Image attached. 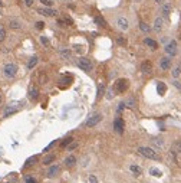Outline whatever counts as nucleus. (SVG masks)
Returning a JSON list of instances; mask_svg holds the SVG:
<instances>
[{"label": "nucleus", "instance_id": "1", "mask_svg": "<svg viewBox=\"0 0 181 183\" xmlns=\"http://www.w3.org/2000/svg\"><path fill=\"white\" fill-rule=\"evenodd\" d=\"M138 153H139L141 156L147 157V159H151V160H160V159H161L160 154L154 149H151V147H144V146H142V147L138 149Z\"/></svg>", "mask_w": 181, "mask_h": 183}, {"label": "nucleus", "instance_id": "2", "mask_svg": "<svg viewBox=\"0 0 181 183\" xmlns=\"http://www.w3.org/2000/svg\"><path fill=\"white\" fill-rule=\"evenodd\" d=\"M128 87H130V82H128V79H125V78H119V79H116L115 84H114V89H115V92H118V94H124V92L128 89Z\"/></svg>", "mask_w": 181, "mask_h": 183}, {"label": "nucleus", "instance_id": "3", "mask_svg": "<svg viewBox=\"0 0 181 183\" xmlns=\"http://www.w3.org/2000/svg\"><path fill=\"white\" fill-rule=\"evenodd\" d=\"M3 74H4L7 78H15L17 75V65L16 64H13V62L6 64L4 68H3Z\"/></svg>", "mask_w": 181, "mask_h": 183}, {"label": "nucleus", "instance_id": "4", "mask_svg": "<svg viewBox=\"0 0 181 183\" xmlns=\"http://www.w3.org/2000/svg\"><path fill=\"white\" fill-rule=\"evenodd\" d=\"M102 121V114H94V116H91L88 118V121L85 123V127H88V128H91V127H95L98 123Z\"/></svg>", "mask_w": 181, "mask_h": 183}, {"label": "nucleus", "instance_id": "5", "mask_svg": "<svg viewBox=\"0 0 181 183\" xmlns=\"http://www.w3.org/2000/svg\"><path fill=\"white\" fill-rule=\"evenodd\" d=\"M78 67L85 72H89V71H92V62L88 58H79L78 59Z\"/></svg>", "mask_w": 181, "mask_h": 183}, {"label": "nucleus", "instance_id": "6", "mask_svg": "<svg viewBox=\"0 0 181 183\" xmlns=\"http://www.w3.org/2000/svg\"><path fill=\"white\" fill-rule=\"evenodd\" d=\"M177 52H178V49H177V42L175 40H171L168 45H165V53L168 56H175Z\"/></svg>", "mask_w": 181, "mask_h": 183}, {"label": "nucleus", "instance_id": "7", "mask_svg": "<svg viewBox=\"0 0 181 183\" xmlns=\"http://www.w3.org/2000/svg\"><path fill=\"white\" fill-rule=\"evenodd\" d=\"M114 128H115V131L118 134H122V133H124L125 123H124V120H122L121 117H116V118H115V121H114Z\"/></svg>", "mask_w": 181, "mask_h": 183}, {"label": "nucleus", "instance_id": "8", "mask_svg": "<svg viewBox=\"0 0 181 183\" xmlns=\"http://www.w3.org/2000/svg\"><path fill=\"white\" fill-rule=\"evenodd\" d=\"M116 26L121 29V30H128V28H130V22H128V19L127 17H118L116 19Z\"/></svg>", "mask_w": 181, "mask_h": 183}, {"label": "nucleus", "instance_id": "9", "mask_svg": "<svg viewBox=\"0 0 181 183\" xmlns=\"http://www.w3.org/2000/svg\"><path fill=\"white\" fill-rule=\"evenodd\" d=\"M37 13L39 15H43V16H56V10H53V9H50V7H40V9H37Z\"/></svg>", "mask_w": 181, "mask_h": 183}, {"label": "nucleus", "instance_id": "10", "mask_svg": "<svg viewBox=\"0 0 181 183\" xmlns=\"http://www.w3.org/2000/svg\"><path fill=\"white\" fill-rule=\"evenodd\" d=\"M29 98L32 101H36L37 100V97H39V88L37 87H35V85H32L30 88H29Z\"/></svg>", "mask_w": 181, "mask_h": 183}, {"label": "nucleus", "instance_id": "11", "mask_svg": "<svg viewBox=\"0 0 181 183\" xmlns=\"http://www.w3.org/2000/svg\"><path fill=\"white\" fill-rule=\"evenodd\" d=\"M163 26H164V19L163 17H157L154 20V30L155 32H161L163 30Z\"/></svg>", "mask_w": 181, "mask_h": 183}, {"label": "nucleus", "instance_id": "12", "mask_svg": "<svg viewBox=\"0 0 181 183\" xmlns=\"http://www.w3.org/2000/svg\"><path fill=\"white\" fill-rule=\"evenodd\" d=\"M141 71H142L144 74H151V72H152V64H151L149 61H144V62L141 64Z\"/></svg>", "mask_w": 181, "mask_h": 183}, {"label": "nucleus", "instance_id": "13", "mask_svg": "<svg viewBox=\"0 0 181 183\" xmlns=\"http://www.w3.org/2000/svg\"><path fill=\"white\" fill-rule=\"evenodd\" d=\"M59 172H61V167L55 165V166H50L49 167V170H48V173H46V174H48V177H55V176H58V174H59Z\"/></svg>", "mask_w": 181, "mask_h": 183}, {"label": "nucleus", "instance_id": "14", "mask_svg": "<svg viewBox=\"0 0 181 183\" xmlns=\"http://www.w3.org/2000/svg\"><path fill=\"white\" fill-rule=\"evenodd\" d=\"M160 67H161V69H164V71H167V69H170V67H171V59L167 56V58H161V61H160Z\"/></svg>", "mask_w": 181, "mask_h": 183}, {"label": "nucleus", "instance_id": "15", "mask_svg": "<svg viewBox=\"0 0 181 183\" xmlns=\"http://www.w3.org/2000/svg\"><path fill=\"white\" fill-rule=\"evenodd\" d=\"M9 28L10 29H15V30H19L22 28V22L17 20V19H10L9 20Z\"/></svg>", "mask_w": 181, "mask_h": 183}, {"label": "nucleus", "instance_id": "16", "mask_svg": "<svg viewBox=\"0 0 181 183\" xmlns=\"http://www.w3.org/2000/svg\"><path fill=\"white\" fill-rule=\"evenodd\" d=\"M144 43L148 46V48H151V49H158V43H157V40H154V39H151V38H145L144 39Z\"/></svg>", "mask_w": 181, "mask_h": 183}, {"label": "nucleus", "instance_id": "17", "mask_svg": "<svg viewBox=\"0 0 181 183\" xmlns=\"http://www.w3.org/2000/svg\"><path fill=\"white\" fill-rule=\"evenodd\" d=\"M63 163H65V166H66V167H73L75 165H76V157L70 154V156H68V157H66Z\"/></svg>", "mask_w": 181, "mask_h": 183}, {"label": "nucleus", "instance_id": "18", "mask_svg": "<svg viewBox=\"0 0 181 183\" xmlns=\"http://www.w3.org/2000/svg\"><path fill=\"white\" fill-rule=\"evenodd\" d=\"M72 81H73V79H72V77H70V75H68V77H62V78H61V81H59V82H61L59 85H61L62 88H65V87H69Z\"/></svg>", "mask_w": 181, "mask_h": 183}, {"label": "nucleus", "instance_id": "19", "mask_svg": "<svg viewBox=\"0 0 181 183\" xmlns=\"http://www.w3.org/2000/svg\"><path fill=\"white\" fill-rule=\"evenodd\" d=\"M130 170H131V173L135 176V177H138V176H141V174H142V169H141L139 166L131 165V166H130Z\"/></svg>", "mask_w": 181, "mask_h": 183}, {"label": "nucleus", "instance_id": "20", "mask_svg": "<svg viewBox=\"0 0 181 183\" xmlns=\"http://www.w3.org/2000/svg\"><path fill=\"white\" fill-rule=\"evenodd\" d=\"M55 160H56V156H55V154H48L46 157H43V162H42V163H43L45 166H49L50 163H53Z\"/></svg>", "mask_w": 181, "mask_h": 183}, {"label": "nucleus", "instance_id": "21", "mask_svg": "<svg viewBox=\"0 0 181 183\" xmlns=\"http://www.w3.org/2000/svg\"><path fill=\"white\" fill-rule=\"evenodd\" d=\"M165 91H167V85L164 82H161V81H158L157 82V92L160 94V95H164Z\"/></svg>", "mask_w": 181, "mask_h": 183}, {"label": "nucleus", "instance_id": "22", "mask_svg": "<svg viewBox=\"0 0 181 183\" xmlns=\"http://www.w3.org/2000/svg\"><path fill=\"white\" fill-rule=\"evenodd\" d=\"M171 4L170 3H165V4H163V7H161V13L164 15V16H170V13H171Z\"/></svg>", "mask_w": 181, "mask_h": 183}, {"label": "nucleus", "instance_id": "23", "mask_svg": "<svg viewBox=\"0 0 181 183\" xmlns=\"http://www.w3.org/2000/svg\"><path fill=\"white\" fill-rule=\"evenodd\" d=\"M95 23L98 25V26H101V28H106V22H105V19L102 16H95Z\"/></svg>", "mask_w": 181, "mask_h": 183}, {"label": "nucleus", "instance_id": "24", "mask_svg": "<svg viewBox=\"0 0 181 183\" xmlns=\"http://www.w3.org/2000/svg\"><path fill=\"white\" fill-rule=\"evenodd\" d=\"M37 61H39V58H37V56H32V58L29 59V62H27V69H33V68L36 67Z\"/></svg>", "mask_w": 181, "mask_h": 183}, {"label": "nucleus", "instance_id": "25", "mask_svg": "<svg viewBox=\"0 0 181 183\" xmlns=\"http://www.w3.org/2000/svg\"><path fill=\"white\" fill-rule=\"evenodd\" d=\"M37 160H39V156H32V157H29V159L26 160V165H25V166H26V167L33 166V165H35Z\"/></svg>", "mask_w": 181, "mask_h": 183}, {"label": "nucleus", "instance_id": "26", "mask_svg": "<svg viewBox=\"0 0 181 183\" xmlns=\"http://www.w3.org/2000/svg\"><path fill=\"white\" fill-rule=\"evenodd\" d=\"M61 56L63 58V59H70V56H72V52L69 49H61Z\"/></svg>", "mask_w": 181, "mask_h": 183}, {"label": "nucleus", "instance_id": "27", "mask_svg": "<svg viewBox=\"0 0 181 183\" xmlns=\"http://www.w3.org/2000/svg\"><path fill=\"white\" fill-rule=\"evenodd\" d=\"M125 105H127V107H130V108H135V105H137V101H135V98H134V97H130V98L127 100V102H125Z\"/></svg>", "mask_w": 181, "mask_h": 183}, {"label": "nucleus", "instance_id": "28", "mask_svg": "<svg viewBox=\"0 0 181 183\" xmlns=\"http://www.w3.org/2000/svg\"><path fill=\"white\" fill-rule=\"evenodd\" d=\"M149 174H151V176H155V177H160L163 173H161V170H158V169H155V167H151V169H149Z\"/></svg>", "mask_w": 181, "mask_h": 183}, {"label": "nucleus", "instance_id": "29", "mask_svg": "<svg viewBox=\"0 0 181 183\" xmlns=\"http://www.w3.org/2000/svg\"><path fill=\"white\" fill-rule=\"evenodd\" d=\"M16 111H17V108H15V107H7V108H6V111H4V117L12 116V114H15Z\"/></svg>", "mask_w": 181, "mask_h": 183}, {"label": "nucleus", "instance_id": "30", "mask_svg": "<svg viewBox=\"0 0 181 183\" xmlns=\"http://www.w3.org/2000/svg\"><path fill=\"white\" fill-rule=\"evenodd\" d=\"M72 141H73V137H66L65 140L61 143V147H68V146H69Z\"/></svg>", "mask_w": 181, "mask_h": 183}, {"label": "nucleus", "instance_id": "31", "mask_svg": "<svg viewBox=\"0 0 181 183\" xmlns=\"http://www.w3.org/2000/svg\"><path fill=\"white\" fill-rule=\"evenodd\" d=\"M139 29H141L142 32H145V33H148L149 30H151V28H149L147 23H144V22H141V23H139Z\"/></svg>", "mask_w": 181, "mask_h": 183}, {"label": "nucleus", "instance_id": "32", "mask_svg": "<svg viewBox=\"0 0 181 183\" xmlns=\"http://www.w3.org/2000/svg\"><path fill=\"white\" fill-rule=\"evenodd\" d=\"M104 91H105V87H104V84H99V85H98V95H96V100H99V98L104 95Z\"/></svg>", "mask_w": 181, "mask_h": 183}, {"label": "nucleus", "instance_id": "33", "mask_svg": "<svg viewBox=\"0 0 181 183\" xmlns=\"http://www.w3.org/2000/svg\"><path fill=\"white\" fill-rule=\"evenodd\" d=\"M114 92H115V89H114V88H109V89L106 91V98H108V100H112L114 95H115Z\"/></svg>", "mask_w": 181, "mask_h": 183}, {"label": "nucleus", "instance_id": "34", "mask_svg": "<svg viewBox=\"0 0 181 183\" xmlns=\"http://www.w3.org/2000/svg\"><path fill=\"white\" fill-rule=\"evenodd\" d=\"M6 39V29L3 26H0V42H3Z\"/></svg>", "mask_w": 181, "mask_h": 183}, {"label": "nucleus", "instance_id": "35", "mask_svg": "<svg viewBox=\"0 0 181 183\" xmlns=\"http://www.w3.org/2000/svg\"><path fill=\"white\" fill-rule=\"evenodd\" d=\"M152 143H154L157 147H160V149L164 146V143H163V140H161V138H154V140H152Z\"/></svg>", "mask_w": 181, "mask_h": 183}, {"label": "nucleus", "instance_id": "36", "mask_svg": "<svg viewBox=\"0 0 181 183\" xmlns=\"http://www.w3.org/2000/svg\"><path fill=\"white\" fill-rule=\"evenodd\" d=\"M180 74H181V65H178V67H175L173 69V77H178Z\"/></svg>", "mask_w": 181, "mask_h": 183}, {"label": "nucleus", "instance_id": "37", "mask_svg": "<svg viewBox=\"0 0 181 183\" xmlns=\"http://www.w3.org/2000/svg\"><path fill=\"white\" fill-rule=\"evenodd\" d=\"M35 28H36L37 30H42V29L45 28V22H42V20H40V22H36V23H35Z\"/></svg>", "mask_w": 181, "mask_h": 183}, {"label": "nucleus", "instance_id": "38", "mask_svg": "<svg viewBox=\"0 0 181 183\" xmlns=\"http://www.w3.org/2000/svg\"><path fill=\"white\" fill-rule=\"evenodd\" d=\"M116 42H118L119 45H122V46H125V45H127V40H125L122 36H118V38H116Z\"/></svg>", "mask_w": 181, "mask_h": 183}, {"label": "nucleus", "instance_id": "39", "mask_svg": "<svg viewBox=\"0 0 181 183\" xmlns=\"http://www.w3.org/2000/svg\"><path fill=\"white\" fill-rule=\"evenodd\" d=\"M40 3H42L45 7H50V6L53 4V1H52V0H40Z\"/></svg>", "mask_w": 181, "mask_h": 183}, {"label": "nucleus", "instance_id": "40", "mask_svg": "<svg viewBox=\"0 0 181 183\" xmlns=\"http://www.w3.org/2000/svg\"><path fill=\"white\" fill-rule=\"evenodd\" d=\"M40 42L45 45V46H49V39L46 36H40Z\"/></svg>", "mask_w": 181, "mask_h": 183}, {"label": "nucleus", "instance_id": "41", "mask_svg": "<svg viewBox=\"0 0 181 183\" xmlns=\"http://www.w3.org/2000/svg\"><path fill=\"white\" fill-rule=\"evenodd\" d=\"M76 147H78V143H75V141H72V143H70V144L68 146V150H69V151H72V150H75V149H76Z\"/></svg>", "mask_w": 181, "mask_h": 183}, {"label": "nucleus", "instance_id": "42", "mask_svg": "<svg viewBox=\"0 0 181 183\" xmlns=\"http://www.w3.org/2000/svg\"><path fill=\"white\" fill-rule=\"evenodd\" d=\"M25 180H26V183H37V180H36V179H33V177H30V176H26V177H25Z\"/></svg>", "mask_w": 181, "mask_h": 183}, {"label": "nucleus", "instance_id": "43", "mask_svg": "<svg viewBox=\"0 0 181 183\" xmlns=\"http://www.w3.org/2000/svg\"><path fill=\"white\" fill-rule=\"evenodd\" d=\"M89 183H99L95 174H91V176H89Z\"/></svg>", "mask_w": 181, "mask_h": 183}, {"label": "nucleus", "instance_id": "44", "mask_svg": "<svg viewBox=\"0 0 181 183\" xmlns=\"http://www.w3.org/2000/svg\"><path fill=\"white\" fill-rule=\"evenodd\" d=\"M125 107H127V105H125V102H119V105H118V110H116V111H118V113H121Z\"/></svg>", "mask_w": 181, "mask_h": 183}, {"label": "nucleus", "instance_id": "45", "mask_svg": "<svg viewBox=\"0 0 181 183\" xmlns=\"http://www.w3.org/2000/svg\"><path fill=\"white\" fill-rule=\"evenodd\" d=\"M173 84H174V87H175V88L181 89V82L178 81V79H174V81H173Z\"/></svg>", "mask_w": 181, "mask_h": 183}, {"label": "nucleus", "instance_id": "46", "mask_svg": "<svg viewBox=\"0 0 181 183\" xmlns=\"http://www.w3.org/2000/svg\"><path fill=\"white\" fill-rule=\"evenodd\" d=\"M63 20H65V23H68V26H72V25H73V22H72L70 17H65Z\"/></svg>", "mask_w": 181, "mask_h": 183}, {"label": "nucleus", "instance_id": "47", "mask_svg": "<svg viewBox=\"0 0 181 183\" xmlns=\"http://www.w3.org/2000/svg\"><path fill=\"white\" fill-rule=\"evenodd\" d=\"M23 1H25V4H26L27 7H30V6L33 4V1H35V0H23Z\"/></svg>", "mask_w": 181, "mask_h": 183}, {"label": "nucleus", "instance_id": "48", "mask_svg": "<svg viewBox=\"0 0 181 183\" xmlns=\"http://www.w3.org/2000/svg\"><path fill=\"white\" fill-rule=\"evenodd\" d=\"M73 48H75V50H76V52H82V46H81V45H75Z\"/></svg>", "mask_w": 181, "mask_h": 183}, {"label": "nucleus", "instance_id": "49", "mask_svg": "<svg viewBox=\"0 0 181 183\" xmlns=\"http://www.w3.org/2000/svg\"><path fill=\"white\" fill-rule=\"evenodd\" d=\"M55 144H56V141H52V143H50L49 146H48V147H46V149L43 150V151H48V150H49V149H50V147H53V146H55Z\"/></svg>", "mask_w": 181, "mask_h": 183}, {"label": "nucleus", "instance_id": "50", "mask_svg": "<svg viewBox=\"0 0 181 183\" xmlns=\"http://www.w3.org/2000/svg\"><path fill=\"white\" fill-rule=\"evenodd\" d=\"M175 149H177V151H180L181 153V141H178V143L175 144Z\"/></svg>", "mask_w": 181, "mask_h": 183}, {"label": "nucleus", "instance_id": "51", "mask_svg": "<svg viewBox=\"0 0 181 183\" xmlns=\"http://www.w3.org/2000/svg\"><path fill=\"white\" fill-rule=\"evenodd\" d=\"M1 104H3V94L0 92V105H1Z\"/></svg>", "mask_w": 181, "mask_h": 183}, {"label": "nucleus", "instance_id": "52", "mask_svg": "<svg viewBox=\"0 0 181 183\" xmlns=\"http://www.w3.org/2000/svg\"><path fill=\"white\" fill-rule=\"evenodd\" d=\"M135 1H137V3H141V1H142V0H135Z\"/></svg>", "mask_w": 181, "mask_h": 183}, {"label": "nucleus", "instance_id": "53", "mask_svg": "<svg viewBox=\"0 0 181 183\" xmlns=\"http://www.w3.org/2000/svg\"><path fill=\"white\" fill-rule=\"evenodd\" d=\"M155 1H157V3H161V1H163V0H155Z\"/></svg>", "mask_w": 181, "mask_h": 183}, {"label": "nucleus", "instance_id": "54", "mask_svg": "<svg viewBox=\"0 0 181 183\" xmlns=\"http://www.w3.org/2000/svg\"><path fill=\"white\" fill-rule=\"evenodd\" d=\"M1 6H3V3H1V1H0V7H1Z\"/></svg>", "mask_w": 181, "mask_h": 183}, {"label": "nucleus", "instance_id": "55", "mask_svg": "<svg viewBox=\"0 0 181 183\" xmlns=\"http://www.w3.org/2000/svg\"><path fill=\"white\" fill-rule=\"evenodd\" d=\"M0 15H1V12H0Z\"/></svg>", "mask_w": 181, "mask_h": 183}]
</instances>
